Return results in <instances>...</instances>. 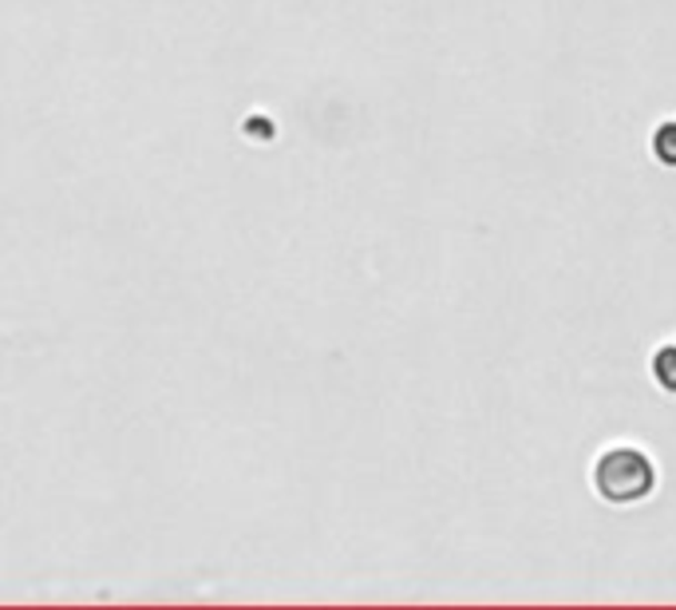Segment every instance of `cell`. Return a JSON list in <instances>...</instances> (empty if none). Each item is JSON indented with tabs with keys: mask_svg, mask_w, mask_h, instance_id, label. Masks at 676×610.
Instances as JSON below:
<instances>
[{
	"mask_svg": "<svg viewBox=\"0 0 676 610\" xmlns=\"http://www.w3.org/2000/svg\"><path fill=\"white\" fill-rule=\"evenodd\" d=\"M597 492L614 503H633L653 488V464L637 448H614L597 460Z\"/></svg>",
	"mask_w": 676,
	"mask_h": 610,
	"instance_id": "cell-1",
	"label": "cell"
},
{
	"mask_svg": "<svg viewBox=\"0 0 676 610\" xmlns=\"http://www.w3.org/2000/svg\"><path fill=\"white\" fill-rule=\"evenodd\" d=\"M657 156L665 159V163H676V123L657 131Z\"/></svg>",
	"mask_w": 676,
	"mask_h": 610,
	"instance_id": "cell-3",
	"label": "cell"
},
{
	"mask_svg": "<svg viewBox=\"0 0 676 610\" xmlns=\"http://www.w3.org/2000/svg\"><path fill=\"white\" fill-rule=\"evenodd\" d=\"M653 369H657V381L665 384L668 392H676V349H660Z\"/></svg>",
	"mask_w": 676,
	"mask_h": 610,
	"instance_id": "cell-2",
	"label": "cell"
}]
</instances>
